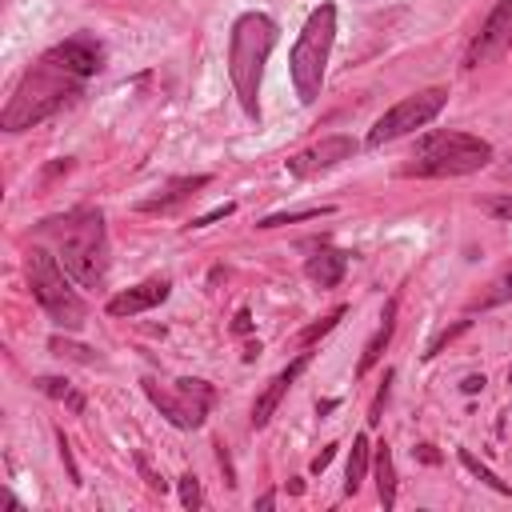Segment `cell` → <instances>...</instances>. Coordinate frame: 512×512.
I'll use <instances>...</instances> for the list:
<instances>
[{
    "instance_id": "cell-25",
    "label": "cell",
    "mask_w": 512,
    "mask_h": 512,
    "mask_svg": "<svg viewBox=\"0 0 512 512\" xmlns=\"http://www.w3.org/2000/svg\"><path fill=\"white\" fill-rule=\"evenodd\" d=\"M468 324H472V320H456L452 328H444V332H440V336H436V340H432V344L424 348V360H432V356H436V352H440L444 344H452V340H456L460 332H468Z\"/></svg>"
},
{
    "instance_id": "cell-6",
    "label": "cell",
    "mask_w": 512,
    "mask_h": 512,
    "mask_svg": "<svg viewBox=\"0 0 512 512\" xmlns=\"http://www.w3.org/2000/svg\"><path fill=\"white\" fill-rule=\"evenodd\" d=\"M24 272H28V288L36 296V304L44 308V316L56 324V328H68V332H80L84 320H88V304L84 296L68 284V268L56 260V252L48 248H32L28 260H24Z\"/></svg>"
},
{
    "instance_id": "cell-4",
    "label": "cell",
    "mask_w": 512,
    "mask_h": 512,
    "mask_svg": "<svg viewBox=\"0 0 512 512\" xmlns=\"http://www.w3.org/2000/svg\"><path fill=\"white\" fill-rule=\"evenodd\" d=\"M488 164H492V144L488 140H480L472 132L436 128V132H424L416 140V148L400 164V176L440 180V176H468V172H480Z\"/></svg>"
},
{
    "instance_id": "cell-21",
    "label": "cell",
    "mask_w": 512,
    "mask_h": 512,
    "mask_svg": "<svg viewBox=\"0 0 512 512\" xmlns=\"http://www.w3.org/2000/svg\"><path fill=\"white\" fill-rule=\"evenodd\" d=\"M460 464H464V468H468V472H472L480 484H488L492 492H500V496H508V492H512V488H508V484H504V480H500V476H496L488 464H480V460H476L468 448H460Z\"/></svg>"
},
{
    "instance_id": "cell-35",
    "label": "cell",
    "mask_w": 512,
    "mask_h": 512,
    "mask_svg": "<svg viewBox=\"0 0 512 512\" xmlns=\"http://www.w3.org/2000/svg\"><path fill=\"white\" fill-rule=\"evenodd\" d=\"M504 172H508V176H512V156H508V168H504Z\"/></svg>"
},
{
    "instance_id": "cell-10",
    "label": "cell",
    "mask_w": 512,
    "mask_h": 512,
    "mask_svg": "<svg viewBox=\"0 0 512 512\" xmlns=\"http://www.w3.org/2000/svg\"><path fill=\"white\" fill-rule=\"evenodd\" d=\"M352 156H356V140L352 136H324V140L300 148L296 156H288V176L308 180V176H320V172H328V168H336V164H344Z\"/></svg>"
},
{
    "instance_id": "cell-23",
    "label": "cell",
    "mask_w": 512,
    "mask_h": 512,
    "mask_svg": "<svg viewBox=\"0 0 512 512\" xmlns=\"http://www.w3.org/2000/svg\"><path fill=\"white\" fill-rule=\"evenodd\" d=\"M48 348H52L56 356H68V360H80V364H100V356H96L92 348L72 344V340H60V336H52V340H48Z\"/></svg>"
},
{
    "instance_id": "cell-19",
    "label": "cell",
    "mask_w": 512,
    "mask_h": 512,
    "mask_svg": "<svg viewBox=\"0 0 512 512\" xmlns=\"http://www.w3.org/2000/svg\"><path fill=\"white\" fill-rule=\"evenodd\" d=\"M36 388H40L44 396H52V400H64L72 412H84V396H80L64 376H40V380H36Z\"/></svg>"
},
{
    "instance_id": "cell-17",
    "label": "cell",
    "mask_w": 512,
    "mask_h": 512,
    "mask_svg": "<svg viewBox=\"0 0 512 512\" xmlns=\"http://www.w3.org/2000/svg\"><path fill=\"white\" fill-rule=\"evenodd\" d=\"M504 300H512V260H508V264L488 280V288L472 300V312H476V308L488 312V308H496V304H504Z\"/></svg>"
},
{
    "instance_id": "cell-34",
    "label": "cell",
    "mask_w": 512,
    "mask_h": 512,
    "mask_svg": "<svg viewBox=\"0 0 512 512\" xmlns=\"http://www.w3.org/2000/svg\"><path fill=\"white\" fill-rule=\"evenodd\" d=\"M416 452H420V460H428V464H436V452H432V448H428V444H420V448H416Z\"/></svg>"
},
{
    "instance_id": "cell-1",
    "label": "cell",
    "mask_w": 512,
    "mask_h": 512,
    "mask_svg": "<svg viewBox=\"0 0 512 512\" xmlns=\"http://www.w3.org/2000/svg\"><path fill=\"white\" fill-rule=\"evenodd\" d=\"M100 68H104V48H100L96 36L76 32V36L52 44L16 80V88H12V96L0 112V128L4 132H24V128L44 124L64 104H72L80 96L84 80L96 76Z\"/></svg>"
},
{
    "instance_id": "cell-11",
    "label": "cell",
    "mask_w": 512,
    "mask_h": 512,
    "mask_svg": "<svg viewBox=\"0 0 512 512\" xmlns=\"http://www.w3.org/2000/svg\"><path fill=\"white\" fill-rule=\"evenodd\" d=\"M308 360H312V352H300L288 368H280L272 380H268V388L256 396V404H252V428H264L272 416H276V408H280V400L288 396V388L300 380V372L308 368Z\"/></svg>"
},
{
    "instance_id": "cell-14",
    "label": "cell",
    "mask_w": 512,
    "mask_h": 512,
    "mask_svg": "<svg viewBox=\"0 0 512 512\" xmlns=\"http://www.w3.org/2000/svg\"><path fill=\"white\" fill-rule=\"evenodd\" d=\"M204 184H208V176H180V180H168L160 196H152V200H140L136 208H140V212H172L180 200L196 196V188H204Z\"/></svg>"
},
{
    "instance_id": "cell-32",
    "label": "cell",
    "mask_w": 512,
    "mask_h": 512,
    "mask_svg": "<svg viewBox=\"0 0 512 512\" xmlns=\"http://www.w3.org/2000/svg\"><path fill=\"white\" fill-rule=\"evenodd\" d=\"M252 328V316L248 312H236V324H232V332H248Z\"/></svg>"
},
{
    "instance_id": "cell-8",
    "label": "cell",
    "mask_w": 512,
    "mask_h": 512,
    "mask_svg": "<svg viewBox=\"0 0 512 512\" xmlns=\"http://www.w3.org/2000/svg\"><path fill=\"white\" fill-rule=\"evenodd\" d=\"M144 396L160 408V416L172 424V428H200L212 400H216V388L208 380H192V376H180L172 384V392H164L156 380H144Z\"/></svg>"
},
{
    "instance_id": "cell-2",
    "label": "cell",
    "mask_w": 512,
    "mask_h": 512,
    "mask_svg": "<svg viewBox=\"0 0 512 512\" xmlns=\"http://www.w3.org/2000/svg\"><path fill=\"white\" fill-rule=\"evenodd\" d=\"M36 232L52 244L56 260L80 288H104L112 256H108V228L100 208H68L64 216H48Z\"/></svg>"
},
{
    "instance_id": "cell-33",
    "label": "cell",
    "mask_w": 512,
    "mask_h": 512,
    "mask_svg": "<svg viewBox=\"0 0 512 512\" xmlns=\"http://www.w3.org/2000/svg\"><path fill=\"white\" fill-rule=\"evenodd\" d=\"M272 504H276V492H264V496L256 500V508H260V512H264V508H272Z\"/></svg>"
},
{
    "instance_id": "cell-12",
    "label": "cell",
    "mask_w": 512,
    "mask_h": 512,
    "mask_svg": "<svg viewBox=\"0 0 512 512\" xmlns=\"http://www.w3.org/2000/svg\"><path fill=\"white\" fill-rule=\"evenodd\" d=\"M168 292H172V280H164V276L144 280V284H136V288L116 292V296L108 300V316H136V312H148V308L164 304Z\"/></svg>"
},
{
    "instance_id": "cell-22",
    "label": "cell",
    "mask_w": 512,
    "mask_h": 512,
    "mask_svg": "<svg viewBox=\"0 0 512 512\" xmlns=\"http://www.w3.org/2000/svg\"><path fill=\"white\" fill-rule=\"evenodd\" d=\"M332 208L324 204V208H296V212H272V216H264L256 228H280V224H300V220H320V216H328Z\"/></svg>"
},
{
    "instance_id": "cell-18",
    "label": "cell",
    "mask_w": 512,
    "mask_h": 512,
    "mask_svg": "<svg viewBox=\"0 0 512 512\" xmlns=\"http://www.w3.org/2000/svg\"><path fill=\"white\" fill-rule=\"evenodd\" d=\"M376 492H380V504L384 508L396 504V468H392L388 444H376Z\"/></svg>"
},
{
    "instance_id": "cell-3",
    "label": "cell",
    "mask_w": 512,
    "mask_h": 512,
    "mask_svg": "<svg viewBox=\"0 0 512 512\" xmlns=\"http://www.w3.org/2000/svg\"><path fill=\"white\" fill-rule=\"evenodd\" d=\"M276 20L264 12H244L232 24L228 36V80L232 92L244 108L248 120H260V80H264V64L276 48Z\"/></svg>"
},
{
    "instance_id": "cell-31",
    "label": "cell",
    "mask_w": 512,
    "mask_h": 512,
    "mask_svg": "<svg viewBox=\"0 0 512 512\" xmlns=\"http://www.w3.org/2000/svg\"><path fill=\"white\" fill-rule=\"evenodd\" d=\"M216 456H220V468H224V480H228V484H236V476H232V460H228V452H224V444H220V452H216Z\"/></svg>"
},
{
    "instance_id": "cell-27",
    "label": "cell",
    "mask_w": 512,
    "mask_h": 512,
    "mask_svg": "<svg viewBox=\"0 0 512 512\" xmlns=\"http://www.w3.org/2000/svg\"><path fill=\"white\" fill-rule=\"evenodd\" d=\"M480 208L496 220H512V196H492V200H480Z\"/></svg>"
},
{
    "instance_id": "cell-20",
    "label": "cell",
    "mask_w": 512,
    "mask_h": 512,
    "mask_svg": "<svg viewBox=\"0 0 512 512\" xmlns=\"http://www.w3.org/2000/svg\"><path fill=\"white\" fill-rule=\"evenodd\" d=\"M344 312H348V308H344V304H336L332 312H324L320 320H312V324H308V328H304V332L296 336V344H300V348H308V344H316L320 336H328V332H332V328H336V324L344 320Z\"/></svg>"
},
{
    "instance_id": "cell-9",
    "label": "cell",
    "mask_w": 512,
    "mask_h": 512,
    "mask_svg": "<svg viewBox=\"0 0 512 512\" xmlns=\"http://www.w3.org/2000/svg\"><path fill=\"white\" fill-rule=\"evenodd\" d=\"M508 52H512V0H496V8L488 12V20L480 24V32L464 48V68L472 72V68L496 64Z\"/></svg>"
},
{
    "instance_id": "cell-7",
    "label": "cell",
    "mask_w": 512,
    "mask_h": 512,
    "mask_svg": "<svg viewBox=\"0 0 512 512\" xmlns=\"http://www.w3.org/2000/svg\"><path fill=\"white\" fill-rule=\"evenodd\" d=\"M444 104H448V88H420V92H412V96H404L400 104H392L372 128H368V148H384V144H392V140H400V136H408V132H416V128H424V124H432L440 112H444Z\"/></svg>"
},
{
    "instance_id": "cell-16",
    "label": "cell",
    "mask_w": 512,
    "mask_h": 512,
    "mask_svg": "<svg viewBox=\"0 0 512 512\" xmlns=\"http://www.w3.org/2000/svg\"><path fill=\"white\" fill-rule=\"evenodd\" d=\"M368 456H372V444L368 436H356L352 440V452H348V468H344V496H356L364 476H368Z\"/></svg>"
},
{
    "instance_id": "cell-26",
    "label": "cell",
    "mask_w": 512,
    "mask_h": 512,
    "mask_svg": "<svg viewBox=\"0 0 512 512\" xmlns=\"http://www.w3.org/2000/svg\"><path fill=\"white\" fill-rule=\"evenodd\" d=\"M388 392H392V372H384V380H380V388H376V400H372V408H368V424H380L384 404H388Z\"/></svg>"
},
{
    "instance_id": "cell-36",
    "label": "cell",
    "mask_w": 512,
    "mask_h": 512,
    "mask_svg": "<svg viewBox=\"0 0 512 512\" xmlns=\"http://www.w3.org/2000/svg\"><path fill=\"white\" fill-rule=\"evenodd\" d=\"M508 384H512V368H508Z\"/></svg>"
},
{
    "instance_id": "cell-29",
    "label": "cell",
    "mask_w": 512,
    "mask_h": 512,
    "mask_svg": "<svg viewBox=\"0 0 512 512\" xmlns=\"http://www.w3.org/2000/svg\"><path fill=\"white\" fill-rule=\"evenodd\" d=\"M332 456H336V444H328V448H320V456H316V460H312V472H316V476H320V472H324V468H328V464H332Z\"/></svg>"
},
{
    "instance_id": "cell-24",
    "label": "cell",
    "mask_w": 512,
    "mask_h": 512,
    "mask_svg": "<svg viewBox=\"0 0 512 512\" xmlns=\"http://www.w3.org/2000/svg\"><path fill=\"white\" fill-rule=\"evenodd\" d=\"M176 488H180V504H184V508H192V512H196V508L204 504V496H200V480H196L192 472H184V476L176 480Z\"/></svg>"
},
{
    "instance_id": "cell-28",
    "label": "cell",
    "mask_w": 512,
    "mask_h": 512,
    "mask_svg": "<svg viewBox=\"0 0 512 512\" xmlns=\"http://www.w3.org/2000/svg\"><path fill=\"white\" fill-rule=\"evenodd\" d=\"M236 212V204H220V208H212L208 216H200V220H192V228H204V224H212V220H220V216H232Z\"/></svg>"
},
{
    "instance_id": "cell-5",
    "label": "cell",
    "mask_w": 512,
    "mask_h": 512,
    "mask_svg": "<svg viewBox=\"0 0 512 512\" xmlns=\"http://www.w3.org/2000/svg\"><path fill=\"white\" fill-rule=\"evenodd\" d=\"M332 40H336V4H320L308 12L292 56H288V72H292V88L300 96V104H316L320 88H324V72H328V56H332Z\"/></svg>"
},
{
    "instance_id": "cell-30",
    "label": "cell",
    "mask_w": 512,
    "mask_h": 512,
    "mask_svg": "<svg viewBox=\"0 0 512 512\" xmlns=\"http://www.w3.org/2000/svg\"><path fill=\"white\" fill-rule=\"evenodd\" d=\"M460 392H468V396L484 392V376H464V380H460Z\"/></svg>"
},
{
    "instance_id": "cell-13",
    "label": "cell",
    "mask_w": 512,
    "mask_h": 512,
    "mask_svg": "<svg viewBox=\"0 0 512 512\" xmlns=\"http://www.w3.org/2000/svg\"><path fill=\"white\" fill-rule=\"evenodd\" d=\"M304 272H308V280H316L320 288H336V284L344 280V272H348V256H344L340 248H332V244H320V248L304 260Z\"/></svg>"
},
{
    "instance_id": "cell-15",
    "label": "cell",
    "mask_w": 512,
    "mask_h": 512,
    "mask_svg": "<svg viewBox=\"0 0 512 512\" xmlns=\"http://www.w3.org/2000/svg\"><path fill=\"white\" fill-rule=\"evenodd\" d=\"M392 332H396V300H388L384 304V316H380V328L372 332V340L364 344V352H360V364H356V376H364L380 356H384V348H388V340H392Z\"/></svg>"
}]
</instances>
